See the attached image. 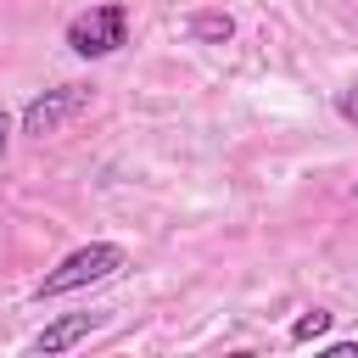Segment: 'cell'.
Returning <instances> with one entry per match:
<instances>
[{
  "instance_id": "5b68a950",
  "label": "cell",
  "mask_w": 358,
  "mask_h": 358,
  "mask_svg": "<svg viewBox=\"0 0 358 358\" xmlns=\"http://www.w3.org/2000/svg\"><path fill=\"white\" fill-rule=\"evenodd\" d=\"M190 34L201 45H224V39H235V17L229 11H196L190 17Z\"/></svg>"
},
{
  "instance_id": "9c48e42d",
  "label": "cell",
  "mask_w": 358,
  "mask_h": 358,
  "mask_svg": "<svg viewBox=\"0 0 358 358\" xmlns=\"http://www.w3.org/2000/svg\"><path fill=\"white\" fill-rule=\"evenodd\" d=\"M330 358H358V341H336V347H330Z\"/></svg>"
},
{
  "instance_id": "277c9868",
  "label": "cell",
  "mask_w": 358,
  "mask_h": 358,
  "mask_svg": "<svg viewBox=\"0 0 358 358\" xmlns=\"http://www.w3.org/2000/svg\"><path fill=\"white\" fill-rule=\"evenodd\" d=\"M101 319L95 313H67V319H56V324H45L34 341H28V352H39V358H50V352H67V347H78L90 330H95Z\"/></svg>"
},
{
  "instance_id": "7a4b0ae2",
  "label": "cell",
  "mask_w": 358,
  "mask_h": 358,
  "mask_svg": "<svg viewBox=\"0 0 358 358\" xmlns=\"http://www.w3.org/2000/svg\"><path fill=\"white\" fill-rule=\"evenodd\" d=\"M123 39H129V11H123L117 0L90 6V11H78V17L67 22V50H73V56H84V62L112 56Z\"/></svg>"
},
{
  "instance_id": "6da1fadb",
  "label": "cell",
  "mask_w": 358,
  "mask_h": 358,
  "mask_svg": "<svg viewBox=\"0 0 358 358\" xmlns=\"http://www.w3.org/2000/svg\"><path fill=\"white\" fill-rule=\"evenodd\" d=\"M129 257H123V246H112V241H90V246H78V252H67L45 280H39V302L45 296H67V291H84V285H101V280H112L117 268H123Z\"/></svg>"
},
{
  "instance_id": "8992f818",
  "label": "cell",
  "mask_w": 358,
  "mask_h": 358,
  "mask_svg": "<svg viewBox=\"0 0 358 358\" xmlns=\"http://www.w3.org/2000/svg\"><path fill=\"white\" fill-rule=\"evenodd\" d=\"M330 324H336V313H324V308H308L296 324H291V341L302 347V341H319V336H330Z\"/></svg>"
},
{
  "instance_id": "ba28073f",
  "label": "cell",
  "mask_w": 358,
  "mask_h": 358,
  "mask_svg": "<svg viewBox=\"0 0 358 358\" xmlns=\"http://www.w3.org/2000/svg\"><path fill=\"white\" fill-rule=\"evenodd\" d=\"M6 145H11V117H6V106H0V162H6Z\"/></svg>"
},
{
  "instance_id": "3957f363",
  "label": "cell",
  "mask_w": 358,
  "mask_h": 358,
  "mask_svg": "<svg viewBox=\"0 0 358 358\" xmlns=\"http://www.w3.org/2000/svg\"><path fill=\"white\" fill-rule=\"evenodd\" d=\"M90 101V90H78V84H62V90H45L39 101H28V112H22V134H56L78 106Z\"/></svg>"
},
{
  "instance_id": "52a82bcc",
  "label": "cell",
  "mask_w": 358,
  "mask_h": 358,
  "mask_svg": "<svg viewBox=\"0 0 358 358\" xmlns=\"http://www.w3.org/2000/svg\"><path fill=\"white\" fill-rule=\"evenodd\" d=\"M341 117H347V123H358V90H352V95H341Z\"/></svg>"
}]
</instances>
